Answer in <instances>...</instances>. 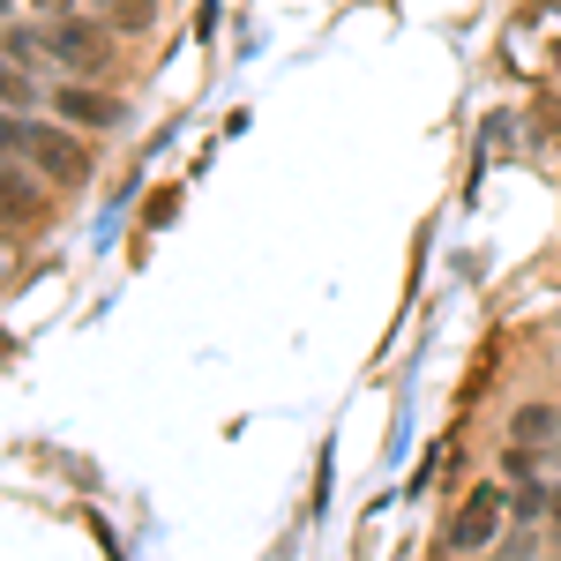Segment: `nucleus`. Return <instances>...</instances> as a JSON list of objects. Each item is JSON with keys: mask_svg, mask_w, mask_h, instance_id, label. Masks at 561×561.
Listing matches in <instances>:
<instances>
[{"mask_svg": "<svg viewBox=\"0 0 561 561\" xmlns=\"http://www.w3.org/2000/svg\"><path fill=\"white\" fill-rule=\"evenodd\" d=\"M38 45L60 60V68H83V76H90V68H105V31L83 23V15H53V23L38 31Z\"/></svg>", "mask_w": 561, "mask_h": 561, "instance_id": "nucleus-2", "label": "nucleus"}, {"mask_svg": "<svg viewBox=\"0 0 561 561\" xmlns=\"http://www.w3.org/2000/svg\"><path fill=\"white\" fill-rule=\"evenodd\" d=\"M547 510H554V524H561V494H554V502H547Z\"/></svg>", "mask_w": 561, "mask_h": 561, "instance_id": "nucleus-9", "label": "nucleus"}, {"mask_svg": "<svg viewBox=\"0 0 561 561\" xmlns=\"http://www.w3.org/2000/svg\"><path fill=\"white\" fill-rule=\"evenodd\" d=\"M494 531H502V494H494V486H472L465 510L449 517V547H457V554H479Z\"/></svg>", "mask_w": 561, "mask_h": 561, "instance_id": "nucleus-3", "label": "nucleus"}, {"mask_svg": "<svg viewBox=\"0 0 561 561\" xmlns=\"http://www.w3.org/2000/svg\"><path fill=\"white\" fill-rule=\"evenodd\" d=\"M53 113H60V121H83V128H121V121H128V105H121V98L83 90V83H60V90H53Z\"/></svg>", "mask_w": 561, "mask_h": 561, "instance_id": "nucleus-4", "label": "nucleus"}, {"mask_svg": "<svg viewBox=\"0 0 561 561\" xmlns=\"http://www.w3.org/2000/svg\"><path fill=\"white\" fill-rule=\"evenodd\" d=\"M31 98H38V90H31V76H23V68H8V60H0V113H23V105H31Z\"/></svg>", "mask_w": 561, "mask_h": 561, "instance_id": "nucleus-6", "label": "nucleus"}, {"mask_svg": "<svg viewBox=\"0 0 561 561\" xmlns=\"http://www.w3.org/2000/svg\"><path fill=\"white\" fill-rule=\"evenodd\" d=\"M531 547H539V531H510L502 539V561H531Z\"/></svg>", "mask_w": 561, "mask_h": 561, "instance_id": "nucleus-8", "label": "nucleus"}, {"mask_svg": "<svg viewBox=\"0 0 561 561\" xmlns=\"http://www.w3.org/2000/svg\"><path fill=\"white\" fill-rule=\"evenodd\" d=\"M23 158L38 165V180H83L90 173L83 142L68 128H53V121H31V128H23Z\"/></svg>", "mask_w": 561, "mask_h": 561, "instance_id": "nucleus-1", "label": "nucleus"}, {"mask_svg": "<svg viewBox=\"0 0 561 561\" xmlns=\"http://www.w3.org/2000/svg\"><path fill=\"white\" fill-rule=\"evenodd\" d=\"M0 210H15V217H31V210H38V195L23 187V173H15V165H0Z\"/></svg>", "mask_w": 561, "mask_h": 561, "instance_id": "nucleus-7", "label": "nucleus"}, {"mask_svg": "<svg viewBox=\"0 0 561 561\" xmlns=\"http://www.w3.org/2000/svg\"><path fill=\"white\" fill-rule=\"evenodd\" d=\"M547 442H561V412L554 404H524L510 420V449H547Z\"/></svg>", "mask_w": 561, "mask_h": 561, "instance_id": "nucleus-5", "label": "nucleus"}, {"mask_svg": "<svg viewBox=\"0 0 561 561\" xmlns=\"http://www.w3.org/2000/svg\"><path fill=\"white\" fill-rule=\"evenodd\" d=\"M0 15H8V0H0Z\"/></svg>", "mask_w": 561, "mask_h": 561, "instance_id": "nucleus-10", "label": "nucleus"}]
</instances>
